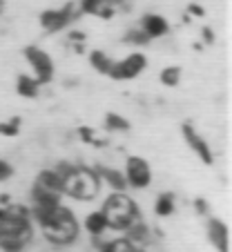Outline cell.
Masks as SVG:
<instances>
[{
	"label": "cell",
	"mask_w": 232,
	"mask_h": 252,
	"mask_svg": "<svg viewBox=\"0 0 232 252\" xmlns=\"http://www.w3.org/2000/svg\"><path fill=\"white\" fill-rule=\"evenodd\" d=\"M32 214L25 205L0 208V250L23 252L32 241Z\"/></svg>",
	"instance_id": "obj_1"
},
{
	"label": "cell",
	"mask_w": 232,
	"mask_h": 252,
	"mask_svg": "<svg viewBox=\"0 0 232 252\" xmlns=\"http://www.w3.org/2000/svg\"><path fill=\"white\" fill-rule=\"evenodd\" d=\"M33 219L38 221L40 230H43L45 239L56 246H67V243L76 241L78 237V221H76L74 212L67 210L65 205H58L54 210H29Z\"/></svg>",
	"instance_id": "obj_2"
},
{
	"label": "cell",
	"mask_w": 232,
	"mask_h": 252,
	"mask_svg": "<svg viewBox=\"0 0 232 252\" xmlns=\"http://www.w3.org/2000/svg\"><path fill=\"white\" fill-rule=\"evenodd\" d=\"M100 212L105 214L107 225L114 230H130L134 223L141 221L136 203L128 194H119V192H114L112 196H107Z\"/></svg>",
	"instance_id": "obj_3"
},
{
	"label": "cell",
	"mask_w": 232,
	"mask_h": 252,
	"mask_svg": "<svg viewBox=\"0 0 232 252\" xmlns=\"http://www.w3.org/2000/svg\"><path fill=\"white\" fill-rule=\"evenodd\" d=\"M99 188H100V181H99V174L90 167H81L65 179V192L63 194H69L78 201H90L99 194Z\"/></svg>",
	"instance_id": "obj_4"
},
{
	"label": "cell",
	"mask_w": 232,
	"mask_h": 252,
	"mask_svg": "<svg viewBox=\"0 0 232 252\" xmlns=\"http://www.w3.org/2000/svg\"><path fill=\"white\" fill-rule=\"evenodd\" d=\"M25 58H27L29 67L33 69V78L38 85H47L54 81V61L45 49L36 47V45H27L25 47Z\"/></svg>",
	"instance_id": "obj_5"
},
{
	"label": "cell",
	"mask_w": 232,
	"mask_h": 252,
	"mask_svg": "<svg viewBox=\"0 0 232 252\" xmlns=\"http://www.w3.org/2000/svg\"><path fill=\"white\" fill-rule=\"evenodd\" d=\"M123 176H125V181H128V188L145 190L152 183V167L143 157H128L125 158Z\"/></svg>",
	"instance_id": "obj_6"
},
{
	"label": "cell",
	"mask_w": 232,
	"mask_h": 252,
	"mask_svg": "<svg viewBox=\"0 0 232 252\" xmlns=\"http://www.w3.org/2000/svg\"><path fill=\"white\" fill-rule=\"evenodd\" d=\"M145 69H147V56L143 52H132L125 58H121V61H114L109 78H116V81H132V78H136L138 74H143Z\"/></svg>",
	"instance_id": "obj_7"
},
{
	"label": "cell",
	"mask_w": 232,
	"mask_h": 252,
	"mask_svg": "<svg viewBox=\"0 0 232 252\" xmlns=\"http://www.w3.org/2000/svg\"><path fill=\"white\" fill-rule=\"evenodd\" d=\"M181 132H183V138H185V143L190 145V150L197 154V158H201L205 165H214V152H212V148L208 145V141H205V138L201 136V134L197 132L190 123L181 125Z\"/></svg>",
	"instance_id": "obj_8"
},
{
	"label": "cell",
	"mask_w": 232,
	"mask_h": 252,
	"mask_svg": "<svg viewBox=\"0 0 232 252\" xmlns=\"http://www.w3.org/2000/svg\"><path fill=\"white\" fill-rule=\"evenodd\" d=\"M71 18H74V5H65L63 9H45L38 20H40V27L45 32L54 33V32L65 29L71 23Z\"/></svg>",
	"instance_id": "obj_9"
},
{
	"label": "cell",
	"mask_w": 232,
	"mask_h": 252,
	"mask_svg": "<svg viewBox=\"0 0 232 252\" xmlns=\"http://www.w3.org/2000/svg\"><path fill=\"white\" fill-rule=\"evenodd\" d=\"M141 29L150 40H157V38H163L170 33V23L167 18H163L161 14H145L141 18Z\"/></svg>",
	"instance_id": "obj_10"
},
{
	"label": "cell",
	"mask_w": 232,
	"mask_h": 252,
	"mask_svg": "<svg viewBox=\"0 0 232 252\" xmlns=\"http://www.w3.org/2000/svg\"><path fill=\"white\" fill-rule=\"evenodd\" d=\"M33 186L43 188V190H49V192H54V194H63V192H65V179H63L54 167H45V170L38 172Z\"/></svg>",
	"instance_id": "obj_11"
},
{
	"label": "cell",
	"mask_w": 232,
	"mask_h": 252,
	"mask_svg": "<svg viewBox=\"0 0 232 252\" xmlns=\"http://www.w3.org/2000/svg\"><path fill=\"white\" fill-rule=\"evenodd\" d=\"M94 172L99 174V181H105L114 192L125 194V190H128V181H125V176H123V172L121 170L109 167V165H100V167H96Z\"/></svg>",
	"instance_id": "obj_12"
},
{
	"label": "cell",
	"mask_w": 232,
	"mask_h": 252,
	"mask_svg": "<svg viewBox=\"0 0 232 252\" xmlns=\"http://www.w3.org/2000/svg\"><path fill=\"white\" fill-rule=\"evenodd\" d=\"M208 237H210V243H212L219 252H228L230 232H228V225L223 223L221 219H210L208 221Z\"/></svg>",
	"instance_id": "obj_13"
},
{
	"label": "cell",
	"mask_w": 232,
	"mask_h": 252,
	"mask_svg": "<svg viewBox=\"0 0 232 252\" xmlns=\"http://www.w3.org/2000/svg\"><path fill=\"white\" fill-rule=\"evenodd\" d=\"M61 205V194H54L49 190L33 186L32 188V208L36 210H54Z\"/></svg>",
	"instance_id": "obj_14"
},
{
	"label": "cell",
	"mask_w": 232,
	"mask_h": 252,
	"mask_svg": "<svg viewBox=\"0 0 232 252\" xmlns=\"http://www.w3.org/2000/svg\"><path fill=\"white\" fill-rule=\"evenodd\" d=\"M16 94L23 96V98H36V96L40 94V85H38V81L33 76L20 74V76L16 78Z\"/></svg>",
	"instance_id": "obj_15"
},
{
	"label": "cell",
	"mask_w": 232,
	"mask_h": 252,
	"mask_svg": "<svg viewBox=\"0 0 232 252\" xmlns=\"http://www.w3.org/2000/svg\"><path fill=\"white\" fill-rule=\"evenodd\" d=\"M90 65L94 67V71L103 74V76H109L112 74V67H114V58H109L103 49H92L90 52Z\"/></svg>",
	"instance_id": "obj_16"
},
{
	"label": "cell",
	"mask_w": 232,
	"mask_h": 252,
	"mask_svg": "<svg viewBox=\"0 0 232 252\" xmlns=\"http://www.w3.org/2000/svg\"><path fill=\"white\" fill-rule=\"evenodd\" d=\"M85 230L90 234H94V237H100L103 232H107V230H109L107 219H105V214L100 212V210H96V212H90L85 217Z\"/></svg>",
	"instance_id": "obj_17"
},
{
	"label": "cell",
	"mask_w": 232,
	"mask_h": 252,
	"mask_svg": "<svg viewBox=\"0 0 232 252\" xmlns=\"http://www.w3.org/2000/svg\"><path fill=\"white\" fill-rule=\"evenodd\" d=\"M125 232H128V237H125V239H128V241H132L136 248L150 243V228H147L145 223H141V221H138V223H134L132 228L125 230Z\"/></svg>",
	"instance_id": "obj_18"
},
{
	"label": "cell",
	"mask_w": 232,
	"mask_h": 252,
	"mask_svg": "<svg viewBox=\"0 0 232 252\" xmlns=\"http://www.w3.org/2000/svg\"><path fill=\"white\" fill-rule=\"evenodd\" d=\"M181 76H183L181 67L170 65V67H163V69H161V74H159V81H161V85H166V87H176L181 83Z\"/></svg>",
	"instance_id": "obj_19"
},
{
	"label": "cell",
	"mask_w": 232,
	"mask_h": 252,
	"mask_svg": "<svg viewBox=\"0 0 232 252\" xmlns=\"http://www.w3.org/2000/svg\"><path fill=\"white\" fill-rule=\"evenodd\" d=\"M154 212H157L159 217H170V214L174 212V194L161 192V194L157 196V203H154Z\"/></svg>",
	"instance_id": "obj_20"
},
{
	"label": "cell",
	"mask_w": 232,
	"mask_h": 252,
	"mask_svg": "<svg viewBox=\"0 0 232 252\" xmlns=\"http://www.w3.org/2000/svg\"><path fill=\"white\" fill-rule=\"evenodd\" d=\"M105 127H107L109 132H128L130 121L125 119V116L116 114V112H107V114H105Z\"/></svg>",
	"instance_id": "obj_21"
},
{
	"label": "cell",
	"mask_w": 232,
	"mask_h": 252,
	"mask_svg": "<svg viewBox=\"0 0 232 252\" xmlns=\"http://www.w3.org/2000/svg\"><path fill=\"white\" fill-rule=\"evenodd\" d=\"M100 252H141V248H136L132 241L128 239H114V241L105 243L100 248Z\"/></svg>",
	"instance_id": "obj_22"
},
{
	"label": "cell",
	"mask_w": 232,
	"mask_h": 252,
	"mask_svg": "<svg viewBox=\"0 0 232 252\" xmlns=\"http://www.w3.org/2000/svg\"><path fill=\"white\" fill-rule=\"evenodd\" d=\"M20 132V119H9V121H0V136L14 138Z\"/></svg>",
	"instance_id": "obj_23"
},
{
	"label": "cell",
	"mask_w": 232,
	"mask_h": 252,
	"mask_svg": "<svg viewBox=\"0 0 232 252\" xmlns=\"http://www.w3.org/2000/svg\"><path fill=\"white\" fill-rule=\"evenodd\" d=\"M125 43L136 45V47H143V45L150 43V38H147V36L141 32V29H130V32L125 33Z\"/></svg>",
	"instance_id": "obj_24"
},
{
	"label": "cell",
	"mask_w": 232,
	"mask_h": 252,
	"mask_svg": "<svg viewBox=\"0 0 232 252\" xmlns=\"http://www.w3.org/2000/svg\"><path fill=\"white\" fill-rule=\"evenodd\" d=\"M103 5H105L103 0H81V11L83 14H94L96 16V11H99Z\"/></svg>",
	"instance_id": "obj_25"
},
{
	"label": "cell",
	"mask_w": 232,
	"mask_h": 252,
	"mask_svg": "<svg viewBox=\"0 0 232 252\" xmlns=\"http://www.w3.org/2000/svg\"><path fill=\"white\" fill-rule=\"evenodd\" d=\"M11 176H14V167H11V163L5 161V158H0V183L9 181Z\"/></svg>",
	"instance_id": "obj_26"
},
{
	"label": "cell",
	"mask_w": 232,
	"mask_h": 252,
	"mask_svg": "<svg viewBox=\"0 0 232 252\" xmlns=\"http://www.w3.org/2000/svg\"><path fill=\"white\" fill-rule=\"evenodd\" d=\"M96 16H99V18H114V7H109V5H103L100 7L99 11H96Z\"/></svg>",
	"instance_id": "obj_27"
},
{
	"label": "cell",
	"mask_w": 232,
	"mask_h": 252,
	"mask_svg": "<svg viewBox=\"0 0 232 252\" xmlns=\"http://www.w3.org/2000/svg\"><path fill=\"white\" fill-rule=\"evenodd\" d=\"M78 134L83 136L85 143H94V132H92L90 127H78Z\"/></svg>",
	"instance_id": "obj_28"
},
{
	"label": "cell",
	"mask_w": 232,
	"mask_h": 252,
	"mask_svg": "<svg viewBox=\"0 0 232 252\" xmlns=\"http://www.w3.org/2000/svg\"><path fill=\"white\" fill-rule=\"evenodd\" d=\"M188 11H190V16H195V18H201V16H203V7L195 5V2H192V5H188Z\"/></svg>",
	"instance_id": "obj_29"
},
{
	"label": "cell",
	"mask_w": 232,
	"mask_h": 252,
	"mask_svg": "<svg viewBox=\"0 0 232 252\" xmlns=\"http://www.w3.org/2000/svg\"><path fill=\"white\" fill-rule=\"evenodd\" d=\"M195 210H197L199 214H205V212H208V203H205L203 199H197V201H195Z\"/></svg>",
	"instance_id": "obj_30"
},
{
	"label": "cell",
	"mask_w": 232,
	"mask_h": 252,
	"mask_svg": "<svg viewBox=\"0 0 232 252\" xmlns=\"http://www.w3.org/2000/svg\"><path fill=\"white\" fill-rule=\"evenodd\" d=\"M203 38H205V43H214V33L210 27H203Z\"/></svg>",
	"instance_id": "obj_31"
},
{
	"label": "cell",
	"mask_w": 232,
	"mask_h": 252,
	"mask_svg": "<svg viewBox=\"0 0 232 252\" xmlns=\"http://www.w3.org/2000/svg\"><path fill=\"white\" fill-rule=\"evenodd\" d=\"M83 38H85L83 33H78V32H69V40H78V43H81Z\"/></svg>",
	"instance_id": "obj_32"
},
{
	"label": "cell",
	"mask_w": 232,
	"mask_h": 252,
	"mask_svg": "<svg viewBox=\"0 0 232 252\" xmlns=\"http://www.w3.org/2000/svg\"><path fill=\"white\" fill-rule=\"evenodd\" d=\"M5 11V0H0V14Z\"/></svg>",
	"instance_id": "obj_33"
}]
</instances>
